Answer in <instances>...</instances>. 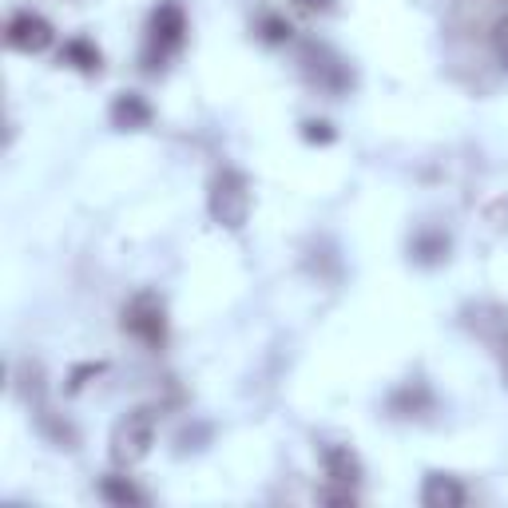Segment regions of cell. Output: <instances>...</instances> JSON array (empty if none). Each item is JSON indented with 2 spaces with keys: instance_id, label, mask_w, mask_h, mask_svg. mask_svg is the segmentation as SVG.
<instances>
[{
  "instance_id": "6da1fadb",
  "label": "cell",
  "mask_w": 508,
  "mask_h": 508,
  "mask_svg": "<svg viewBox=\"0 0 508 508\" xmlns=\"http://www.w3.org/2000/svg\"><path fill=\"white\" fill-rule=\"evenodd\" d=\"M151 433H155V421H151L147 409L127 413V421H119L116 437H112V453H116V461L135 465L139 457H147V449H151Z\"/></svg>"
},
{
  "instance_id": "7a4b0ae2",
  "label": "cell",
  "mask_w": 508,
  "mask_h": 508,
  "mask_svg": "<svg viewBox=\"0 0 508 508\" xmlns=\"http://www.w3.org/2000/svg\"><path fill=\"white\" fill-rule=\"evenodd\" d=\"M247 207H250V195H247L242 175L223 171V175L215 179V191H211V211H215V219L219 223H227V227H242Z\"/></svg>"
},
{
  "instance_id": "3957f363",
  "label": "cell",
  "mask_w": 508,
  "mask_h": 508,
  "mask_svg": "<svg viewBox=\"0 0 508 508\" xmlns=\"http://www.w3.org/2000/svg\"><path fill=\"white\" fill-rule=\"evenodd\" d=\"M4 40H8V48H16V52H44V48L52 44V24H48L40 12H32V8H20V12L8 20Z\"/></svg>"
},
{
  "instance_id": "277c9868",
  "label": "cell",
  "mask_w": 508,
  "mask_h": 508,
  "mask_svg": "<svg viewBox=\"0 0 508 508\" xmlns=\"http://www.w3.org/2000/svg\"><path fill=\"white\" fill-rule=\"evenodd\" d=\"M183 32H187V20H183V8H179L175 0H167V4L155 8V20H151V44L159 48V56L175 52V48L183 44Z\"/></svg>"
},
{
  "instance_id": "5b68a950",
  "label": "cell",
  "mask_w": 508,
  "mask_h": 508,
  "mask_svg": "<svg viewBox=\"0 0 508 508\" xmlns=\"http://www.w3.org/2000/svg\"><path fill=\"white\" fill-rule=\"evenodd\" d=\"M421 501L425 504H461L465 501V489L453 485L449 477H429V481H425Z\"/></svg>"
},
{
  "instance_id": "8992f818",
  "label": "cell",
  "mask_w": 508,
  "mask_h": 508,
  "mask_svg": "<svg viewBox=\"0 0 508 508\" xmlns=\"http://www.w3.org/2000/svg\"><path fill=\"white\" fill-rule=\"evenodd\" d=\"M112 116H116V124H143V119H147V104L139 100V96H124V100L112 108Z\"/></svg>"
},
{
  "instance_id": "52a82bcc",
  "label": "cell",
  "mask_w": 508,
  "mask_h": 508,
  "mask_svg": "<svg viewBox=\"0 0 508 508\" xmlns=\"http://www.w3.org/2000/svg\"><path fill=\"white\" fill-rule=\"evenodd\" d=\"M64 56H68V60H76L80 68H88V72L100 68V52H96V48L88 44V40H72V44L64 48Z\"/></svg>"
},
{
  "instance_id": "ba28073f",
  "label": "cell",
  "mask_w": 508,
  "mask_h": 508,
  "mask_svg": "<svg viewBox=\"0 0 508 508\" xmlns=\"http://www.w3.org/2000/svg\"><path fill=\"white\" fill-rule=\"evenodd\" d=\"M326 461H330V477L334 481H354V457H350L346 449H330Z\"/></svg>"
},
{
  "instance_id": "9c48e42d",
  "label": "cell",
  "mask_w": 508,
  "mask_h": 508,
  "mask_svg": "<svg viewBox=\"0 0 508 508\" xmlns=\"http://www.w3.org/2000/svg\"><path fill=\"white\" fill-rule=\"evenodd\" d=\"M104 493H108V496H116V501H143V496H139L131 485H116V481H112V477L104 481Z\"/></svg>"
}]
</instances>
